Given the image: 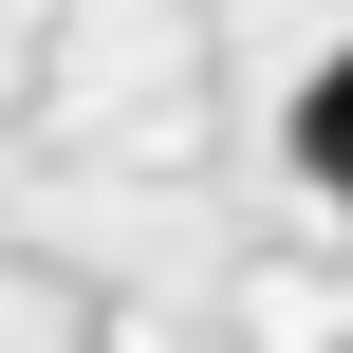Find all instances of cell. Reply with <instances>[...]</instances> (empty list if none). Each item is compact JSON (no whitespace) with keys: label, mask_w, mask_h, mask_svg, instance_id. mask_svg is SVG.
<instances>
[{"label":"cell","mask_w":353,"mask_h":353,"mask_svg":"<svg viewBox=\"0 0 353 353\" xmlns=\"http://www.w3.org/2000/svg\"><path fill=\"white\" fill-rule=\"evenodd\" d=\"M298 186H316V205L353 223V37L316 56V74H298Z\"/></svg>","instance_id":"obj_1"}]
</instances>
